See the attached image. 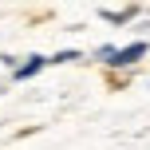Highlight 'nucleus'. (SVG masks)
Segmentation results:
<instances>
[{
    "label": "nucleus",
    "mask_w": 150,
    "mask_h": 150,
    "mask_svg": "<svg viewBox=\"0 0 150 150\" xmlns=\"http://www.w3.org/2000/svg\"><path fill=\"white\" fill-rule=\"evenodd\" d=\"M146 55V44H130V47H111V55H107L103 63H111V67H130V63H138Z\"/></svg>",
    "instance_id": "1"
},
{
    "label": "nucleus",
    "mask_w": 150,
    "mask_h": 150,
    "mask_svg": "<svg viewBox=\"0 0 150 150\" xmlns=\"http://www.w3.org/2000/svg\"><path fill=\"white\" fill-rule=\"evenodd\" d=\"M44 63H47L44 55H32L28 63H20V67H12V75H16V79H32V75H36L40 67H44Z\"/></svg>",
    "instance_id": "2"
},
{
    "label": "nucleus",
    "mask_w": 150,
    "mask_h": 150,
    "mask_svg": "<svg viewBox=\"0 0 150 150\" xmlns=\"http://www.w3.org/2000/svg\"><path fill=\"white\" fill-rule=\"evenodd\" d=\"M71 59H79V52H59V55H52L47 63H71Z\"/></svg>",
    "instance_id": "3"
}]
</instances>
